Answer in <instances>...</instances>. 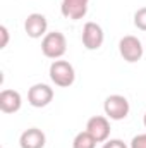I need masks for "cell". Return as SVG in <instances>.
Wrapping results in <instances>:
<instances>
[{
  "label": "cell",
  "mask_w": 146,
  "mask_h": 148,
  "mask_svg": "<svg viewBox=\"0 0 146 148\" xmlns=\"http://www.w3.org/2000/svg\"><path fill=\"white\" fill-rule=\"evenodd\" d=\"M53 100V88H50L45 83H36L28 90V102L31 107H46Z\"/></svg>",
  "instance_id": "8992f818"
},
{
  "label": "cell",
  "mask_w": 146,
  "mask_h": 148,
  "mask_svg": "<svg viewBox=\"0 0 146 148\" xmlns=\"http://www.w3.org/2000/svg\"><path fill=\"white\" fill-rule=\"evenodd\" d=\"M23 105V97L16 90H2L0 91V110L3 114H16Z\"/></svg>",
  "instance_id": "30bf717a"
},
{
  "label": "cell",
  "mask_w": 146,
  "mask_h": 148,
  "mask_svg": "<svg viewBox=\"0 0 146 148\" xmlns=\"http://www.w3.org/2000/svg\"><path fill=\"white\" fill-rule=\"evenodd\" d=\"M41 52L48 59H60L67 52V40L60 31L46 33L41 40Z\"/></svg>",
  "instance_id": "7a4b0ae2"
},
{
  "label": "cell",
  "mask_w": 146,
  "mask_h": 148,
  "mask_svg": "<svg viewBox=\"0 0 146 148\" xmlns=\"http://www.w3.org/2000/svg\"><path fill=\"white\" fill-rule=\"evenodd\" d=\"M45 143H46V136L38 127L26 129L19 138V147L21 148H43Z\"/></svg>",
  "instance_id": "8fae6325"
},
{
  "label": "cell",
  "mask_w": 146,
  "mask_h": 148,
  "mask_svg": "<svg viewBox=\"0 0 146 148\" xmlns=\"http://www.w3.org/2000/svg\"><path fill=\"white\" fill-rule=\"evenodd\" d=\"M119 53H120V57L126 62H131V64L141 60V57L145 53L141 40L132 36V35H127V36L120 38V41H119Z\"/></svg>",
  "instance_id": "277c9868"
},
{
  "label": "cell",
  "mask_w": 146,
  "mask_h": 148,
  "mask_svg": "<svg viewBox=\"0 0 146 148\" xmlns=\"http://www.w3.org/2000/svg\"><path fill=\"white\" fill-rule=\"evenodd\" d=\"M0 36H2V41H0V48H5L7 43H9V29L5 26H0Z\"/></svg>",
  "instance_id": "2e32d148"
},
{
  "label": "cell",
  "mask_w": 146,
  "mask_h": 148,
  "mask_svg": "<svg viewBox=\"0 0 146 148\" xmlns=\"http://www.w3.org/2000/svg\"><path fill=\"white\" fill-rule=\"evenodd\" d=\"M46 29H48V21L43 14L40 12H33L26 17L24 21V31L29 38H41L46 35Z\"/></svg>",
  "instance_id": "ba28073f"
},
{
  "label": "cell",
  "mask_w": 146,
  "mask_h": 148,
  "mask_svg": "<svg viewBox=\"0 0 146 148\" xmlns=\"http://www.w3.org/2000/svg\"><path fill=\"white\" fill-rule=\"evenodd\" d=\"M89 0H62L60 3V12L65 19L79 21L86 16L88 12Z\"/></svg>",
  "instance_id": "9c48e42d"
},
{
  "label": "cell",
  "mask_w": 146,
  "mask_h": 148,
  "mask_svg": "<svg viewBox=\"0 0 146 148\" xmlns=\"http://www.w3.org/2000/svg\"><path fill=\"white\" fill-rule=\"evenodd\" d=\"M83 45L84 48L88 50H98L102 45H103V40H105V33L102 29L100 24L89 21L83 26Z\"/></svg>",
  "instance_id": "52a82bcc"
},
{
  "label": "cell",
  "mask_w": 146,
  "mask_h": 148,
  "mask_svg": "<svg viewBox=\"0 0 146 148\" xmlns=\"http://www.w3.org/2000/svg\"><path fill=\"white\" fill-rule=\"evenodd\" d=\"M102 148H129L122 140H107Z\"/></svg>",
  "instance_id": "9a60e30c"
},
{
  "label": "cell",
  "mask_w": 146,
  "mask_h": 148,
  "mask_svg": "<svg viewBox=\"0 0 146 148\" xmlns=\"http://www.w3.org/2000/svg\"><path fill=\"white\" fill-rule=\"evenodd\" d=\"M143 124H145V127H146V112H145V115H143Z\"/></svg>",
  "instance_id": "e0dca14e"
},
{
  "label": "cell",
  "mask_w": 146,
  "mask_h": 148,
  "mask_svg": "<svg viewBox=\"0 0 146 148\" xmlns=\"http://www.w3.org/2000/svg\"><path fill=\"white\" fill-rule=\"evenodd\" d=\"M103 110H105V115L112 121H122L129 115L131 105L124 95H110L105 98Z\"/></svg>",
  "instance_id": "3957f363"
},
{
  "label": "cell",
  "mask_w": 146,
  "mask_h": 148,
  "mask_svg": "<svg viewBox=\"0 0 146 148\" xmlns=\"http://www.w3.org/2000/svg\"><path fill=\"white\" fill-rule=\"evenodd\" d=\"M86 131L96 140V143H105L110 138V121L105 115H93L86 122Z\"/></svg>",
  "instance_id": "5b68a950"
},
{
  "label": "cell",
  "mask_w": 146,
  "mask_h": 148,
  "mask_svg": "<svg viewBox=\"0 0 146 148\" xmlns=\"http://www.w3.org/2000/svg\"><path fill=\"white\" fill-rule=\"evenodd\" d=\"M48 74H50L52 83L60 88H69L76 79V71H74L72 64L67 60H59V59L52 62Z\"/></svg>",
  "instance_id": "6da1fadb"
},
{
  "label": "cell",
  "mask_w": 146,
  "mask_h": 148,
  "mask_svg": "<svg viewBox=\"0 0 146 148\" xmlns=\"http://www.w3.org/2000/svg\"><path fill=\"white\" fill-rule=\"evenodd\" d=\"M134 26L141 31H146V7H141L134 12Z\"/></svg>",
  "instance_id": "4fadbf2b"
},
{
  "label": "cell",
  "mask_w": 146,
  "mask_h": 148,
  "mask_svg": "<svg viewBox=\"0 0 146 148\" xmlns=\"http://www.w3.org/2000/svg\"><path fill=\"white\" fill-rule=\"evenodd\" d=\"M95 147H96V140L88 131L77 133L72 141V148H95Z\"/></svg>",
  "instance_id": "7c38bea8"
},
{
  "label": "cell",
  "mask_w": 146,
  "mask_h": 148,
  "mask_svg": "<svg viewBox=\"0 0 146 148\" xmlns=\"http://www.w3.org/2000/svg\"><path fill=\"white\" fill-rule=\"evenodd\" d=\"M129 148H146V133L134 136L131 140V147Z\"/></svg>",
  "instance_id": "5bb4252c"
}]
</instances>
